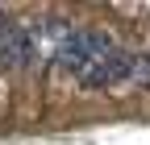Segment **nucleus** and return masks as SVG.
Here are the masks:
<instances>
[{"instance_id":"obj_1","label":"nucleus","mask_w":150,"mask_h":145,"mask_svg":"<svg viewBox=\"0 0 150 145\" xmlns=\"http://www.w3.org/2000/svg\"><path fill=\"white\" fill-rule=\"evenodd\" d=\"M112 50H117V42H112L108 29H67L59 50H54V70L79 79L96 58H104V54H112Z\"/></svg>"},{"instance_id":"obj_3","label":"nucleus","mask_w":150,"mask_h":145,"mask_svg":"<svg viewBox=\"0 0 150 145\" xmlns=\"http://www.w3.org/2000/svg\"><path fill=\"white\" fill-rule=\"evenodd\" d=\"M129 87L138 91H150V54L134 50V70H129Z\"/></svg>"},{"instance_id":"obj_2","label":"nucleus","mask_w":150,"mask_h":145,"mask_svg":"<svg viewBox=\"0 0 150 145\" xmlns=\"http://www.w3.org/2000/svg\"><path fill=\"white\" fill-rule=\"evenodd\" d=\"M129 70H134V50H112L96 58L75 83L83 91H117V87H129Z\"/></svg>"}]
</instances>
